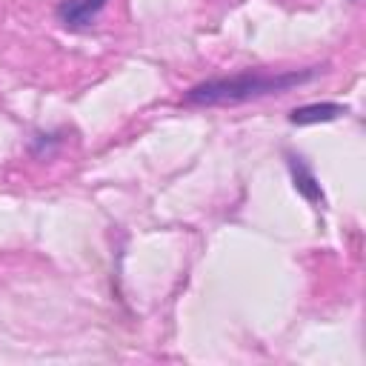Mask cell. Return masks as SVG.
Here are the masks:
<instances>
[{
  "label": "cell",
  "instance_id": "obj_3",
  "mask_svg": "<svg viewBox=\"0 0 366 366\" xmlns=\"http://www.w3.org/2000/svg\"><path fill=\"white\" fill-rule=\"evenodd\" d=\"M286 169H289V174H292L295 192H297L303 200H309L312 206H323V203H326V194H323V189H320V180H317L315 169L309 166V160H306L303 154L286 152Z\"/></svg>",
  "mask_w": 366,
  "mask_h": 366
},
{
  "label": "cell",
  "instance_id": "obj_4",
  "mask_svg": "<svg viewBox=\"0 0 366 366\" xmlns=\"http://www.w3.org/2000/svg\"><path fill=\"white\" fill-rule=\"evenodd\" d=\"M349 114V106L346 103H332V100H323V103H306V106H297L286 114V120L292 126H315V123H332V120H340Z\"/></svg>",
  "mask_w": 366,
  "mask_h": 366
},
{
  "label": "cell",
  "instance_id": "obj_2",
  "mask_svg": "<svg viewBox=\"0 0 366 366\" xmlns=\"http://www.w3.org/2000/svg\"><path fill=\"white\" fill-rule=\"evenodd\" d=\"M109 0H60L54 9V17L69 31H86L94 26V20L103 14Z\"/></svg>",
  "mask_w": 366,
  "mask_h": 366
},
{
  "label": "cell",
  "instance_id": "obj_1",
  "mask_svg": "<svg viewBox=\"0 0 366 366\" xmlns=\"http://www.w3.org/2000/svg\"><path fill=\"white\" fill-rule=\"evenodd\" d=\"M326 66H306V69H286V71H263V69H249L232 77H212L203 83H194L186 94V106H240L249 100L272 97V94H286L297 86L312 83L315 77L323 74Z\"/></svg>",
  "mask_w": 366,
  "mask_h": 366
},
{
  "label": "cell",
  "instance_id": "obj_5",
  "mask_svg": "<svg viewBox=\"0 0 366 366\" xmlns=\"http://www.w3.org/2000/svg\"><path fill=\"white\" fill-rule=\"evenodd\" d=\"M63 132H40L31 137V154L37 157H51L57 152V146H63Z\"/></svg>",
  "mask_w": 366,
  "mask_h": 366
}]
</instances>
